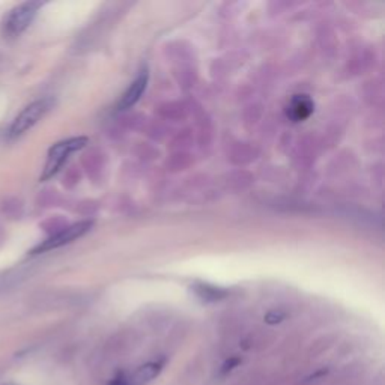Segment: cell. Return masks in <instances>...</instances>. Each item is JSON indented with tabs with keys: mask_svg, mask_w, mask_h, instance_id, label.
<instances>
[{
	"mask_svg": "<svg viewBox=\"0 0 385 385\" xmlns=\"http://www.w3.org/2000/svg\"><path fill=\"white\" fill-rule=\"evenodd\" d=\"M86 143H87L86 137H74L56 143L48 152V159L46 163V168H44L41 181H47L50 178H53L60 170V168H62L64 163L68 160V155L78 150H83Z\"/></svg>",
	"mask_w": 385,
	"mask_h": 385,
	"instance_id": "1",
	"label": "cell"
},
{
	"mask_svg": "<svg viewBox=\"0 0 385 385\" xmlns=\"http://www.w3.org/2000/svg\"><path fill=\"white\" fill-rule=\"evenodd\" d=\"M53 104H55L53 98H42L29 104V106L14 119L12 125L10 128V137L15 138L23 136L24 133H28L35 124H38L41 118L46 116V113L50 111V109L53 107Z\"/></svg>",
	"mask_w": 385,
	"mask_h": 385,
	"instance_id": "2",
	"label": "cell"
},
{
	"mask_svg": "<svg viewBox=\"0 0 385 385\" xmlns=\"http://www.w3.org/2000/svg\"><path fill=\"white\" fill-rule=\"evenodd\" d=\"M41 6L42 3L39 2H26L15 6L5 19V32L11 35V37L20 35L23 30L29 28V24L33 21Z\"/></svg>",
	"mask_w": 385,
	"mask_h": 385,
	"instance_id": "3",
	"label": "cell"
},
{
	"mask_svg": "<svg viewBox=\"0 0 385 385\" xmlns=\"http://www.w3.org/2000/svg\"><path fill=\"white\" fill-rule=\"evenodd\" d=\"M91 227H92V222H80V223H75L73 226H69V227H66V229H64L62 232H59V233L51 236V238L41 242L39 246H37L32 250V255H39V253H46L48 250H55L57 247L66 246V244L78 240L80 236H83L84 233L89 232Z\"/></svg>",
	"mask_w": 385,
	"mask_h": 385,
	"instance_id": "4",
	"label": "cell"
},
{
	"mask_svg": "<svg viewBox=\"0 0 385 385\" xmlns=\"http://www.w3.org/2000/svg\"><path fill=\"white\" fill-rule=\"evenodd\" d=\"M146 84H147V73L145 69V71L140 73L136 80L129 84V87L125 91V93L122 95V98L118 104V110H127V109L133 107L134 104L140 98H142V95L146 89Z\"/></svg>",
	"mask_w": 385,
	"mask_h": 385,
	"instance_id": "5",
	"label": "cell"
},
{
	"mask_svg": "<svg viewBox=\"0 0 385 385\" xmlns=\"http://www.w3.org/2000/svg\"><path fill=\"white\" fill-rule=\"evenodd\" d=\"M313 111V101L307 95H296L287 106V116L295 122L307 119Z\"/></svg>",
	"mask_w": 385,
	"mask_h": 385,
	"instance_id": "6",
	"label": "cell"
},
{
	"mask_svg": "<svg viewBox=\"0 0 385 385\" xmlns=\"http://www.w3.org/2000/svg\"><path fill=\"white\" fill-rule=\"evenodd\" d=\"M163 366H164V361H152V363H147V364L142 366L133 378H131L133 385H142V384L152 381L154 378L159 376V373L163 369Z\"/></svg>",
	"mask_w": 385,
	"mask_h": 385,
	"instance_id": "7",
	"label": "cell"
},
{
	"mask_svg": "<svg viewBox=\"0 0 385 385\" xmlns=\"http://www.w3.org/2000/svg\"><path fill=\"white\" fill-rule=\"evenodd\" d=\"M109 385H133V381H131L129 376H127V373L120 372L110 381Z\"/></svg>",
	"mask_w": 385,
	"mask_h": 385,
	"instance_id": "8",
	"label": "cell"
},
{
	"mask_svg": "<svg viewBox=\"0 0 385 385\" xmlns=\"http://www.w3.org/2000/svg\"><path fill=\"white\" fill-rule=\"evenodd\" d=\"M238 364H240V360H238V358H231V360H229V361H226V363L223 364L222 373H223V375L229 373V372H231V370H233V369H235V367H236V366H238Z\"/></svg>",
	"mask_w": 385,
	"mask_h": 385,
	"instance_id": "9",
	"label": "cell"
},
{
	"mask_svg": "<svg viewBox=\"0 0 385 385\" xmlns=\"http://www.w3.org/2000/svg\"><path fill=\"white\" fill-rule=\"evenodd\" d=\"M283 318H285L283 314H280V313L276 314V312H273V313H268V316L265 318V321L268 323H277V322H282Z\"/></svg>",
	"mask_w": 385,
	"mask_h": 385,
	"instance_id": "10",
	"label": "cell"
}]
</instances>
